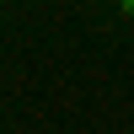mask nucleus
Instances as JSON below:
<instances>
[{
  "label": "nucleus",
  "instance_id": "1",
  "mask_svg": "<svg viewBox=\"0 0 134 134\" xmlns=\"http://www.w3.org/2000/svg\"><path fill=\"white\" fill-rule=\"evenodd\" d=\"M118 11H124V16H134V0H118Z\"/></svg>",
  "mask_w": 134,
  "mask_h": 134
}]
</instances>
